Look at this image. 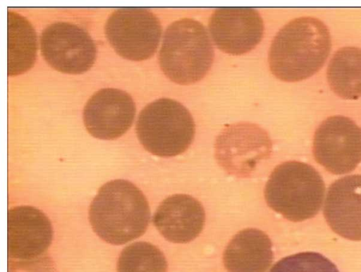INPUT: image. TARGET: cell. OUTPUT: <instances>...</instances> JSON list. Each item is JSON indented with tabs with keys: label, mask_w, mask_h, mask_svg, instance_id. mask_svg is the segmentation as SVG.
I'll list each match as a JSON object with an SVG mask.
<instances>
[{
	"label": "cell",
	"mask_w": 361,
	"mask_h": 272,
	"mask_svg": "<svg viewBox=\"0 0 361 272\" xmlns=\"http://www.w3.org/2000/svg\"><path fill=\"white\" fill-rule=\"evenodd\" d=\"M331 41L326 25L318 18H295L276 35L269 50L272 73L279 79L295 82L317 73L325 63Z\"/></svg>",
	"instance_id": "6da1fadb"
},
{
	"label": "cell",
	"mask_w": 361,
	"mask_h": 272,
	"mask_svg": "<svg viewBox=\"0 0 361 272\" xmlns=\"http://www.w3.org/2000/svg\"><path fill=\"white\" fill-rule=\"evenodd\" d=\"M93 230L105 242L123 245L141 236L150 220L148 202L132 183L111 180L100 187L89 211Z\"/></svg>",
	"instance_id": "7a4b0ae2"
},
{
	"label": "cell",
	"mask_w": 361,
	"mask_h": 272,
	"mask_svg": "<svg viewBox=\"0 0 361 272\" xmlns=\"http://www.w3.org/2000/svg\"><path fill=\"white\" fill-rule=\"evenodd\" d=\"M214 55L205 27L196 20L182 18L166 28L159 61L163 72L171 80L188 85L206 75Z\"/></svg>",
	"instance_id": "3957f363"
},
{
	"label": "cell",
	"mask_w": 361,
	"mask_h": 272,
	"mask_svg": "<svg viewBox=\"0 0 361 272\" xmlns=\"http://www.w3.org/2000/svg\"><path fill=\"white\" fill-rule=\"evenodd\" d=\"M325 185L310 165L288 161L272 171L264 189L267 204L292 221L314 217L322 206Z\"/></svg>",
	"instance_id": "277c9868"
},
{
	"label": "cell",
	"mask_w": 361,
	"mask_h": 272,
	"mask_svg": "<svg viewBox=\"0 0 361 272\" xmlns=\"http://www.w3.org/2000/svg\"><path fill=\"white\" fill-rule=\"evenodd\" d=\"M195 123L188 109L178 101L161 98L147 105L140 113L136 132L142 146L163 157L178 155L191 144Z\"/></svg>",
	"instance_id": "5b68a950"
},
{
	"label": "cell",
	"mask_w": 361,
	"mask_h": 272,
	"mask_svg": "<svg viewBox=\"0 0 361 272\" xmlns=\"http://www.w3.org/2000/svg\"><path fill=\"white\" fill-rule=\"evenodd\" d=\"M157 17L148 8L122 7L116 9L105 25L110 44L122 57L141 61L156 51L161 35Z\"/></svg>",
	"instance_id": "8992f818"
},
{
	"label": "cell",
	"mask_w": 361,
	"mask_h": 272,
	"mask_svg": "<svg viewBox=\"0 0 361 272\" xmlns=\"http://www.w3.org/2000/svg\"><path fill=\"white\" fill-rule=\"evenodd\" d=\"M313 154L331 173L353 171L361 162V128L345 116L329 117L315 132Z\"/></svg>",
	"instance_id": "52a82bcc"
},
{
	"label": "cell",
	"mask_w": 361,
	"mask_h": 272,
	"mask_svg": "<svg viewBox=\"0 0 361 272\" xmlns=\"http://www.w3.org/2000/svg\"><path fill=\"white\" fill-rule=\"evenodd\" d=\"M40 49L54 69L71 74L87 71L93 65L96 45L82 27L67 22H56L43 30Z\"/></svg>",
	"instance_id": "ba28073f"
},
{
	"label": "cell",
	"mask_w": 361,
	"mask_h": 272,
	"mask_svg": "<svg viewBox=\"0 0 361 272\" xmlns=\"http://www.w3.org/2000/svg\"><path fill=\"white\" fill-rule=\"evenodd\" d=\"M209 30L219 49L240 55L250 51L260 42L264 24L254 8L221 7L215 9L210 17Z\"/></svg>",
	"instance_id": "9c48e42d"
},
{
	"label": "cell",
	"mask_w": 361,
	"mask_h": 272,
	"mask_svg": "<svg viewBox=\"0 0 361 272\" xmlns=\"http://www.w3.org/2000/svg\"><path fill=\"white\" fill-rule=\"evenodd\" d=\"M135 114V106L128 93L115 88H104L90 98L84 109L83 120L93 137L113 140L129 129Z\"/></svg>",
	"instance_id": "30bf717a"
},
{
	"label": "cell",
	"mask_w": 361,
	"mask_h": 272,
	"mask_svg": "<svg viewBox=\"0 0 361 272\" xmlns=\"http://www.w3.org/2000/svg\"><path fill=\"white\" fill-rule=\"evenodd\" d=\"M8 254L12 259L32 260L49 247L53 229L48 217L30 206L8 210L7 215Z\"/></svg>",
	"instance_id": "8fae6325"
},
{
	"label": "cell",
	"mask_w": 361,
	"mask_h": 272,
	"mask_svg": "<svg viewBox=\"0 0 361 272\" xmlns=\"http://www.w3.org/2000/svg\"><path fill=\"white\" fill-rule=\"evenodd\" d=\"M324 215L336 233L361 240V175L345 176L330 185Z\"/></svg>",
	"instance_id": "7c38bea8"
},
{
	"label": "cell",
	"mask_w": 361,
	"mask_h": 272,
	"mask_svg": "<svg viewBox=\"0 0 361 272\" xmlns=\"http://www.w3.org/2000/svg\"><path fill=\"white\" fill-rule=\"evenodd\" d=\"M153 223L162 236L176 243H186L201 233L205 220L203 206L188 194L165 199L153 216Z\"/></svg>",
	"instance_id": "4fadbf2b"
},
{
	"label": "cell",
	"mask_w": 361,
	"mask_h": 272,
	"mask_svg": "<svg viewBox=\"0 0 361 272\" xmlns=\"http://www.w3.org/2000/svg\"><path fill=\"white\" fill-rule=\"evenodd\" d=\"M272 245L264 232L247 228L238 232L224 253L229 272H266L273 260Z\"/></svg>",
	"instance_id": "5bb4252c"
},
{
	"label": "cell",
	"mask_w": 361,
	"mask_h": 272,
	"mask_svg": "<svg viewBox=\"0 0 361 272\" xmlns=\"http://www.w3.org/2000/svg\"><path fill=\"white\" fill-rule=\"evenodd\" d=\"M216 153L221 159L229 154L231 158H247L250 155L259 160L270 149L267 133L258 126L250 123L233 125L225 130L216 142ZM252 162V161H251Z\"/></svg>",
	"instance_id": "9a60e30c"
},
{
	"label": "cell",
	"mask_w": 361,
	"mask_h": 272,
	"mask_svg": "<svg viewBox=\"0 0 361 272\" xmlns=\"http://www.w3.org/2000/svg\"><path fill=\"white\" fill-rule=\"evenodd\" d=\"M36 54L37 36L32 25L23 16L8 11V75L30 69Z\"/></svg>",
	"instance_id": "2e32d148"
},
{
	"label": "cell",
	"mask_w": 361,
	"mask_h": 272,
	"mask_svg": "<svg viewBox=\"0 0 361 272\" xmlns=\"http://www.w3.org/2000/svg\"><path fill=\"white\" fill-rule=\"evenodd\" d=\"M326 75L331 89L340 97L350 100L361 97V49H338L329 63Z\"/></svg>",
	"instance_id": "e0dca14e"
},
{
	"label": "cell",
	"mask_w": 361,
	"mask_h": 272,
	"mask_svg": "<svg viewBox=\"0 0 361 272\" xmlns=\"http://www.w3.org/2000/svg\"><path fill=\"white\" fill-rule=\"evenodd\" d=\"M167 262L157 247L146 242H133L121 252L118 272H166Z\"/></svg>",
	"instance_id": "ac0fdd59"
},
{
	"label": "cell",
	"mask_w": 361,
	"mask_h": 272,
	"mask_svg": "<svg viewBox=\"0 0 361 272\" xmlns=\"http://www.w3.org/2000/svg\"><path fill=\"white\" fill-rule=\"evenodd\" d=\"M269 272H339L336 265L326 256L307 252L286 256L271 268Z\"/></svg>",
	"instance_id": "d6986e66"
}]
</instances>
